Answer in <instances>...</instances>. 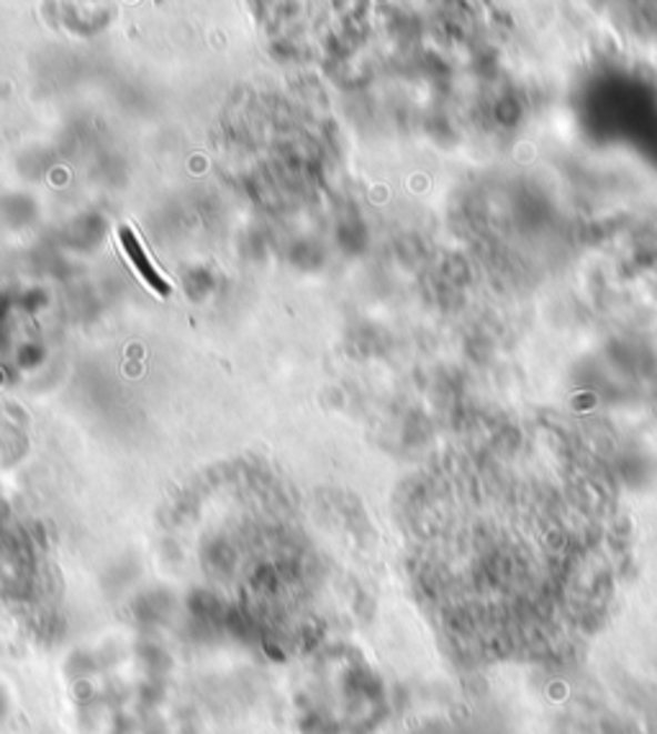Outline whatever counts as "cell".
<instances>
[{"mask_svg": "<svg viewBox=\"0 0 657 734\" xmlns=\"http://www.w3.org/2000/svg\"><path fill=\"white\" fill-rule=\"evenodd\" d=\"M119 239H121V247H123V252H127L129 262H131V265H134V270L139 272V275H142L144 283L150 285L154 293L162 295V299H164V295H170L172 285L168 283V280L162 278V272L158 268H154V262L150 260V254L144 252V247H142V242H139V237H137L134 229H131V227H121L119 229Z\"/></svg>", "mask_w": 657, "mask_h": 734, "instance_id": "obj_1", "label": "cell"}]
</instances>
